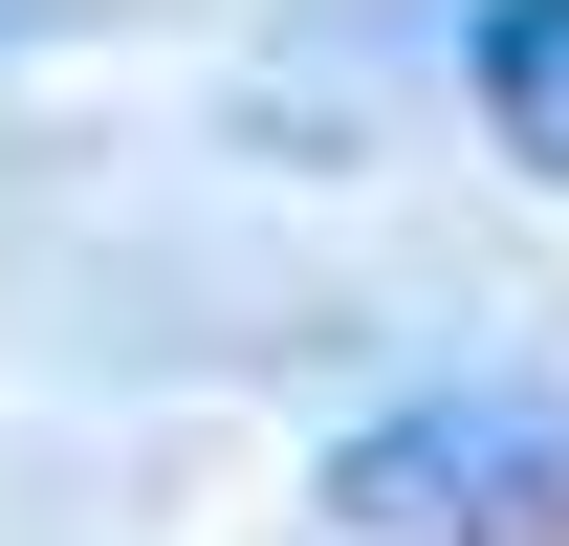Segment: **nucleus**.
I'll return each instance as SVG.
<instances>
[{
	"instance_id": "1",
	"label": "nucleus",
	"mask_w": 569,
	"mask_h": 546,
	"mask_svg": "<svg viewBox=\"0 0 569 546\" xmlns=\"http://www.w3.org/2000/svg\"><path fill=\"white\" fill-rule=\"evenodd\" d=\"M329 525L351 546H569V394L526 372H438V394L329 437Z\"/></svg>"
},
{
	"instance_id": "2",
	"label": "nucleus",
	"mask_w": 569,
	"mask_h": 546,
	"mask_svg": "<svg viewBox=\"0 0 569 546\" xmlns=\"http://www.w3.org/2000/svg\"><path fill=\"white\" fill-rule=\"evenodd\" d=\"M460 67H482L503 153H526V175H569V0H482V44H460Z\"/></svg>"
}]
</instances>
